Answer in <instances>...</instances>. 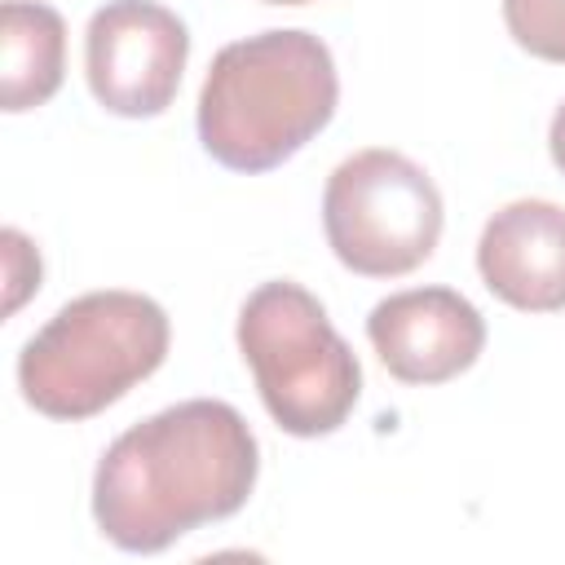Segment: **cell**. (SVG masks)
Wrapping results in <instances>:
<instances>
[{"mask_svg":"<svg viewBox=\"0 0 565 565\" xmlns=\"http://www.w3.org/2000/svg\"><path fill=\"white\" fill-rule=\"evenodd\" d=\"M260 472V446L230 402H177L110 441L93 477L97 530L124 552H163L234 516Z\"/></svg>","mask_w":565,"mask_h":565,"instance_id":"cell-1","label":"cell"},{"mask_svg":"<svg viewBox=\"0 0 565 565\" xmlns=\"http://www.w3.org/2000/svg\"><path fill=\"white\" fill-rule=\"evenodd\" d=\"M331 49L309 31H260L225 44L199 93V141L230 172H269L335 115Z\"/></svg>","mask_w":565,"mask_h":565,"instance_id":"cell-2","label":"cell"},{"mask_svg":"<svg viewBox=\"0 0 565 565\" xmlns=\"http://www.w3.org/2000/svg\"><path fill=\"white\" fill-rule=\"evenodd\" d=\"M168 313L141 291L62 305L18 353V388L49 419H88L168 358Z\"/></svg>","mask_w":565,"mask_h":565,"instance_id":"cell-3","label":"cell"},{"mask_svg":"<svg viewBox=\"0 0 565 565\" xmlns=\"http://www.w3.org/2000/svg\"><path fill=\"white\" fill-rule=\"evenodd\" d=\"M238 349L260 402L291 437L335 433L362 393V366L300 282H260L238 309Z\"/></svg>","mask_w":565,"mask_h":565,"instance_id":"cell-4","label":"cell"},{"mask_svg":"<svg viewBox=\"0 0 565 565\" xmlns=\"http://www.w3.org/2000/svg\"><path fill=\"white\" fill-rule=\"evenodd\" d=\"M322 230L344 269L397 278L433 256L441 238V194L419 163L371 146L327 177Z\"/></svg>","mask_w":565,"mask_h":565,"instance_id":"cell-5","label":"cell"},{"mask_svg":"<svg viewBox=\"0 0 565 565\" xmlns=\"http://www.w3.org/2000/svg\"><path fill=\"white\" fill-rule=\"evenodd\" d=\"M190 57L185 22L154 0H110L88 18L84 71L93 97L128 119L172 106Z\"/></svg>","mask_w":565,"mask_h":565,"instance_id":"cell-6","label":"cell"},{"mask_svg":"<svg viewBox=\"0 0 565 565\" xmlns=\"http://www.w3.org/2000/svg\"><path fill=\"white\" fill-rule=\"evenodd\" d=\"M366 335L402 384H441L468 371L486 344V322L472 300L450 287H415L380 300Z\"/></svg>","mask_w":565,"mask_h":565,"instance_id":"cell-7","label":"cell"},{"mask_svg":"<svg viewBox=\"0 0 565 565\" xmlns=\"http://www.w3.org/2000/svg\"><path fill=\"white\" fill-rule=\"evenodd\" d=\"M477 269L512 309H565V207L547 199H516L499 207L481 230Z\"/></svg>","mask_w":565,"mask_h":565,"instance_id":"cell-8","label":"cell"},{"mask_svg":"<svg viewBox=\"0 0 565 565\" xmlns=\"http://www.w3.org/2000/svg\"><path fill=\"white\" fill-rule=\"evenodd\" d=\"M66 71V22L57 9L35 0L0 4V106L9 115L44 106L62 88Z\"/></svg>","mask_w":565,"mask_h":565,"instance_id":"cell-9","label":"cell"},{"mask_svg":"<svg viewBox=\"0 0 565 565\" xmlns=\"http://www.w3.org/2000/svg\"><path fill=\"white\" fill-rule=\"evenodd\" d=\"M503 22L525 53L565 62V0H503Z\"/></svg>","mask_w":565,"mask_h":565,"instance_id":"cell-10","label":"cell"},{"mask_svg":"<svg viewBox=\"0 0 565 565\" xmlns=\"http://www.w3.org/2000/svg\"><path fill=\"white\" fill-rule=\"evenodd\" d=\"M547 146H552V159H556V168L565 172V102L556 106V115H552V132H547Z\"/></svg>","mask_w":565,"mask_h":565,"instance_id":"cell-11","label":"cell"},{"mask_svg":"<svg viewBox=\"0 0 565 565\" xmlns=\"http://www.w3.org/2000/svg\"><path fill=\"white\" fill-rule=\"evenodd\" d=\"M265 4H309V0H265Z\"/></svg>","mask_w":565,"mask_h":565,"instance_id":"cell-12","label":"cell"}]
</instances>
